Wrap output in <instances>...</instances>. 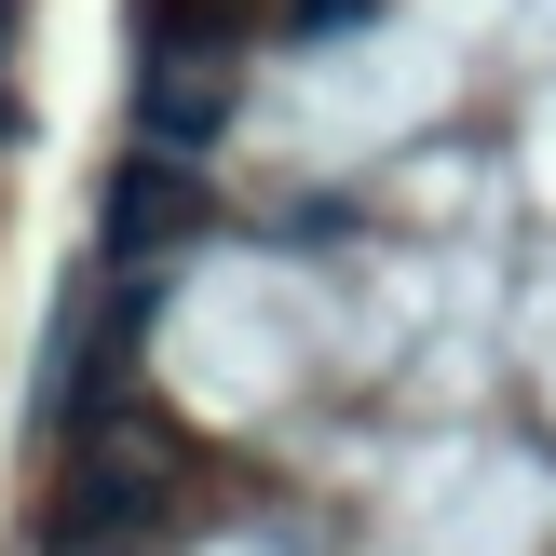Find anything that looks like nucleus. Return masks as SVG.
Returning a JSON list of instances; mask_svg holds the SVG:
<instances>
[{"mask_svg": "<svg viewBox=\"0 0 556 556\" xmlns=\"http://www.w3.org/2000/svg\"><path fill=\"white\" fill-rule=\"evenodd\" d=\"M177 231H190V163L136 150L123 177H109V258H123V271H150V258H163Z\"/></svg>", "mask_w": 556, "mask_h": 556, "instance_id": "7ed1b4c3", "label": "nucleus"}, {"mask_svg": "<svg viewBox=\"0 0 556 556\" xmlns=\"http://www.w3.org/2000/svg\"><path fill=\"white\" fill-rule=\"evenodd\" d=\"M217 123H231V54L217 41H150V68H136V136H150L163 163H190Z\"/></svg>", "mask_w": 556, "mask_h": 556, "instance_id": "f03ea898", "label": "nucleus"}, {"mask_svg": "<svg viewBox=\"0 0 556 556\" xmlns=\"http://www.w3.org/2000/svg\"><path fill=\"white\" fill-rule=\"evenodd\" d=\"M163 516H177L163 434H96V448L68 462V489H54V556H136Z\"/></svg>", "mask_w": 556, "mask_h": 556, "instance_id": "f257e3e1", "label": "nucleus"}, {"mask_svg": "<svg viewBox=\"0 0 556 556\" xmlns=\"http://www.w3.org/2000/svg\"><path fill=\"white\" fill-rule=\"evenodd\" d=\"M0 27H14V0H0Z\"/></svg>", "mask_w": 556, "mask_h": 556, "instance_id": "20e7f679", "label": "nucleus"}]
</instances>
